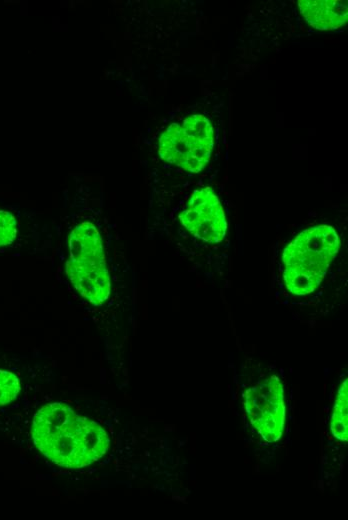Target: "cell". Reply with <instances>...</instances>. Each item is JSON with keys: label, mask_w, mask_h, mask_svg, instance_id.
Returning a JSON list of instances; mask_svg holds the SVG:
<instances>
[{"label": "cell", "mask_w": 348, "mask_h": 520, "mask_svg": "<svg viewBox=\"0 0 348 520\" xmlns=\"http://www.w3.org/2000/svg\"><path fill=\"white\" fill-rule=\"evenodd\" d=\"M31 433L38 450L66 468L90 465L106 453L110 443L99 424L62 403L43 406L34 416Z\"/></svg>", "instance_id": "1"}, {"label": "cell", "mask_w": 348, "mask_h": 520, "mask_svg": "<svg viewBox=\"0 0 348 520\" xmlns=\"http://www.w3.org/2000/svg\"><path fill=\"white\" fill-rule=\"evenodd\" d=\"M339 250V237L328 225H318L300 232L283 250L281 278L288 292L307 296L327 275Z\"/></svg>", "instance_id": "2"}, {"label": "cell", "mask_w": 348, "mask_h": 520, "mask_svg": "<svg viewBox=\"0 0 348 520\" xmlns=\"http://www.w3.org/2000/svg\"><path fill=\"white\" fill-rule=\"evenodd\" d=\"M66 271L74 288L93 305L103 304L110 294L102 239L90 222H82L70 233Z\"/></svg>", "instance_id": "3"}, {"label": "cell", "mask_w": 348, "mask_h": 520, "mask_svg": "<svg viewBox=\"0 0 348 520\" xmlns=\"http://www.w3.org/2000/svg\"><path fill=\"white\" fill-rule=\"evenodd\" d=\"M245 410L257 433L269 443L280 439L285 420L283 389L276 376H269L245 392Z\"/></svg>", "instance_id": "4"}, {"label": "cell", "mask_w": 348, "mask_h": 520, "mask_svg": "<svg viewBox=\"0 0 348 520\" xmlns=\"http://www.w3.org/2000/svg\"><path fill=\"white\" fill-rule=\"evenodd\" d=\"M178 217L181 225L205 244L215 245L225 238L227 223L224 210L210 187L194 190Z\"/></svg>", "instance_id": "5"}, {"label": "cell", "mask_w": 348, "mask_h": 520, "mask_svg": "<svg viewBox=\"0 0 348 520\" xmlns=\"http://www.w3.org/2000/svg\"><path fill=\"white\" fill-rule=\"evenodd\" d=\"M213 144L203 142L182 127L172 123L158 140L162 160L185 171L198 173L208 164Z\"/></svg>", "instance_id": "6"}, {"label": "cell", "mask_w": 348, "mask_h": 520, "mask_svg": "<svg viewBox=\"0 0 348 520\" xmlns=\"http://www.w3.org/2000/svg\"><path fill=\"white\" fill-rule=\"evenodd\" d=\"M298 6L306 21L318 30H333L347 21L346 0H300Z\"/></svg>", "instance_id": "7"}, {"label": "cell", "mask_w": 348, "mask_h": 520, "mask_svg": "<svg viewBox=\"0 0 348 520\" xmlns=\"http://www.w3.org/2000/svg\"><path fill=\"white\" fill-rule=\"evenodd\" d=\"M347 396L348 385L347 379H345L338 388L330 420L332 435L342 442H346L348 438Z\"/></svg>", "instance_id": "8"}, {"label": "cell", "mask_w": 348, "mask_h": 520, "mask_svg": "<svg viewBox=\"0 0 348 520\" xmlns=\"http://www.w3.org/2000/svg\"><path fill=\"white\" fill-rule=\"evenodd\" d=\"M19 391L18 378L11 372L0 370V406L14 400Z\"/></svg>", "instance_id": "9"}, {"label": "cell", "mask_w": 348, "mask_h": 520, "mask_svg": "<svg viewBox=\"0 0 348 520\" xmlns=\"http://www.w3.org/2000/svg\"><path fill=\"white\" fill-rule=\"evenodd\" d=\"M16 235V218L10 212L0 209V247L11 244Z\"/></svg>", "instance_id": "10"}]
</instances>
